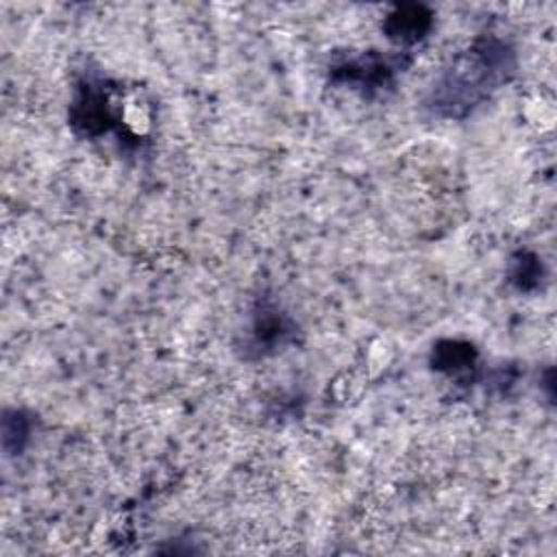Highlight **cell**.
Listing matches in <instances>:
<instances>
[{
    "label": "cell",
    "mask_w": 557,
    "mask_h": 557,
    "mask_svg": "<svg viewBox=\"0 0 557 557\" xmlns=\"http://www.w3.org/2000/svg\"><path fill=\"white\" fill-rule=\"evenodd\" d=\"M542 276V265L537 261L535 255L531 252H518V257L513 259V268H511V283L518 289H533L540 283Z\"/></svg>",
    "instance_id": "cell-8"
},
{
    "label": "cell",
    "mask_w": 557,
    "mask_h": 557,
    "mask_svg": "<svg viewBox=\"0 0 557 557\" xmlns=\"http://www.w3.org/2000/svg\"><path fill=\"white\" fill-rule=\"evenodd\" d=\"M431 26L433 13L424 4H398L387 13L383 22L387 39L400 46H409L424 39Z\"/></svg>",
    "instance_id": "cell-4"
},
{
    "label": "cell",
    "mask_w": 557,
    "mask_h": 557,
    "mask_svg": "<svg viewBox=\"0 0 557 557\" xmlns=\"http://www.w3.org/2000/svg\"><path fill=\"white\" fill-rule=\"evenodd\" d=\"M403 67L398 57H385L376 50H368L355 57H346L331 65V81L335 85H348L363 96L383 94L392 89L396 72Z\"/></svg>",
    "instance_id": "cell-2"
},
{
    "label": "cell",
    "mask_w": 557,
    "mask_h": 557,
    "mask_svg": "<svg viewBox=\"0 0 557 557\" xmlns=\"http://www.w3.org/2000/svg\"><path fill=\"white\" fill-rule=\"evenodd\" d=\"M70 124L83 137H98L117 124V115L104 83L85 81L78 85L70 107Z\"/></svg>",
    "instance_id": "cell-3"
},
{
    "label": "cell",
    "mask_w": 557,
    "mask_h": 557,
    "mask_svg": "<svg viewBox=\"0 0 557 557\" xmlns=\"http://www.w3.org/2000/svg\"><path fill=\"white\" fill-rule=\"evenodd\" d=\"M513 72V48L496 35H483L442 70L426 94L424 107L435 117H466L500 85H505Z\"/></svg>",
    "instance_id": "cell-1"
},
{
    "label": "cell",
    "mask_w": 557,
    "mask_h": 557,
    "mask_svg": "<svg viewBox=\"0 0 557 557\" xmlns=\"http://www.w3.org/2000/svg\"><path fill=\"white\" fill-rule=\"evenodd\" d=\"M30 433V420L20 409H7L2 416V446L9 455L24 448Z\"/></svg>",
    "instance_id": "cell-7"
},
{
    "label": "cell",
    "mask_w": 557,
    "mask_h": 557,
    "mask_svg": "<svg viewBox=\"0 0 557 557\" xmlns=\"http://www.w3.org/2000/svg\"><path fill=\"white\" fill-rule=\"evenodd\" d=\"M433 368L448 372V374H459L468 372L476 363V350L470 342L461 339H442L433 348Z\"/></svg>",
    "instance_id": "cell-6"
},
{
    "label": "cell",
    "mask_w": 557,
    "mask_h": 557,
    "mask_svg": "<svg viewBox=\"0 0 557 557\" xmlns=\"http://www.w3.org/2000/svg\"><path fill=\"white\" fill-rule=\"evenodd\" d=\"M292 333L294 324L285 313H281L276 307L261 305L250 326V346L259 355H263L268 350H274L276 346H283Z\"/></svg>",
    "instance_id": "cell-5"
}]
</instances>
